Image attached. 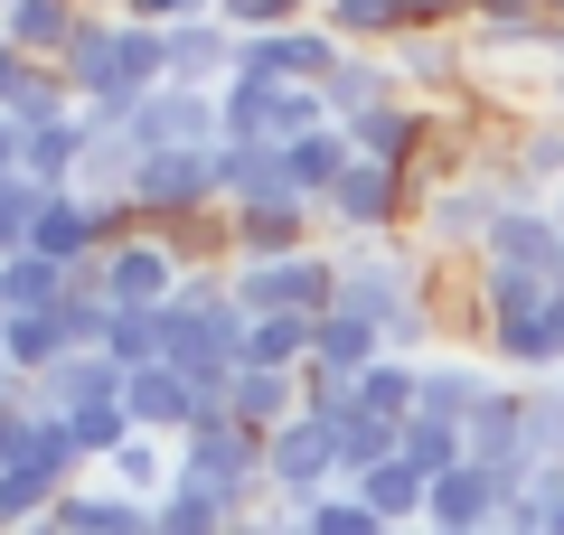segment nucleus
<instances>
[{"label":"nucleus","instance_id":"6ab92c4d","mask_svg":"<svg viewBox=\"0 0 564 535\" xmlns=\"http://www.w3.org/2000/svg\"><path fill=\"white\" fill-rule=\"evenodd\" d=\"M76 29H85L76 0H10V10H0V39L20 47L29 66H57L66 47H76Z\"/></svg>","mask_w":564,"mask_h":535},{"label":"nucleus","instance_id":"052dcab7","mask_svg":"<svg viewBox=\"0 0 564 535\" xmlns=\"http://www.w3.org/2000/svg\"><path fill=\"white\" fill-rule=\"evenodd\" d=\"M404 535H423V526H404Z\"/></svg>","mask_w":564,"mask_h":535},{"label":"nucleus","instance_id":"5701e85b","mask_svg":"<svg viewBox=\"0 0 564 535\" xmlns=\"http://www.w3.org/2000/svg\"><path fill=\"white\" fill-rule=\"evenodd\" d=\"M508 178H518L527 198H555L564 188V122L555 113H527L518 132H508Z\"/></svg>","mask_w":564,"mask_h":535},{"label":"nucleus","instance_id":"5fc2aeb1","mask_svg":"<svg viewBox=\"0 0 564 535\" xmlns=\"http://www.w3.org/2000/svg\"><path fill=\"white\" fill-rule=\"evenodd\" d=\"M545 207H555V236H564V188H555V198H545Z\"/></svg>","mask_w":564,"mask_h":535},{"label":"nucleus","instance_id":"7c9ffc66","mask_svg":"<svg viewBox=\"0 0 564 535\" xmlns=\"http://www.w3.org/2000/svg\"><path fill=\"white\" fill-rule=\"evenodd\" d=\"M151 526L161 535H236V507H226L217 489H198V479H170V489L151 498Z\"/></svg>","mask_w":564,"mask_h":535},{"label":"nucleus","instance_id":"f704fd0d","mask_svg":"<svg viewBox=\"0 0 564 535\" xmlns=\"http://www.w3.org/2000/svg\"><path fill=\"white\" fill-rule=\"evenodd\" d=\"M321 29L339 47H395L404 39V0H321Z\"/></svg>","mask_w":564,"mask_h":535},{"label":"nucleus","instance_id":"20e7f679","mask_svg":"<svg viewBox=\"0 0 564 535\" xmlns=\"http://www.w3.org/2000/svg\"><path fill=\"white\" fill-rule=\"evenodd\" d=\"M198 207H226V198H217V151H141V170H132V217H141V236H161V226L198 217Z\"/></svg>","mask_w":564,"mask_h":535},{"label":"nucleus","instance_id":"58836bf2","mask_svg":"<svg viewBox=\"0 0 564 535\" xmlns=\"http://www.w3.org/2000/svg\"><path fill=\"white\" fill-rule=\"evenodd\" d=\"M57 498H66L57 479L20 460V470H0V526H10V535H20V526H39V516H57Z\"/></svg>","mask_w":564,"mask_h":535},{"label":"nucleus","instance_id":"4d7b16f0","mask_svg":"<svg viewBox=\"0 0 564 535\" xmlns=\"http://www.w3.org/2000/svg\"><path fill=\"white\" fill-rule=\"evenodd\" d=\"M499 535H545V526H499Z\"/></svg>","mask_w":564,"mask_h":535},{"label":"nucleus","instance_id":"a18cd8bd","mask_svg":"<svg viewBox=\"0 0 564 535\" xmlns=\"http://www.w3.org/2000/svg\"><path fill=\"white\" fill-rule=\"evenodd\" d=\"M292 516H302V535H386L358 489H329V498H311V507H292Z\"/></svg>","mask_w":564,"mask_h":535},{"label":"nucleus","instance_id":"f3484780","mask_svg":"<svg viewBox=\"0 0 564 535\" xmlns=\"http://www.w3.org/2000/svg\"><path fill=\"white\" fill-rule=\"evenodd\" d=\"M95 404H122L113 357H66V367H47V376L29 385V414H47V423H76V414H95Z\"/></svg>","mask_w":564,"mask_h":535},{"label":"nucleus","instance_id":"680f3d73","mask_svg":"<svg viewBox=\"0 0 564 535\" xmlns=\"http://www.w3.org/2000/svg\"><path fill=\"white\" fill-rule=\"evenodd\" d=\"M0 10H10V0H0Z\"/></svg>","mask_w":564,"mask_h":535},{"label":"nucleus","instance_id":"f8f14e48","mask_svg":"<svg viewBox=\"0 0 564 535\" xmlns=\"http://www.w3.org/2000/svg\"><path fill=\"white\" fill-rule=\"evenodd\" d=\"M499 507H508V489L480 470V460H462V470L433 479V498H423V526H433V535H499Z\"/></svg>","mask_w":564,"mask_h":535},{"label":"nucleus","instance_id":"bf43d9fd","mask_svg":"<svg viewBox=\"0 0 564 535\" xmlns=\"http://www.w3.org/2000/svg\"><path fill=\"white\" fill-rule=\"evenodd\" d=\"M141 535H161V526H141Z\"/></svg>","mask_w":564,"mask_h":535},{"label":"nucleus","instance_id":"69168bd1","mask_svg":"<svg viewBox=\"0 0 564 535\" xmlns=\"http://www.w3.org/2000/svg\"><path fill=\"white\" fill-rule=\"evenodd\" d=\"M423 535H433V526H423Z\"/></svg>","mask_w":564,"mask_h":535},{"label":"nucleus","instance_id":"b1692460","mask_svg":"<svg viewBox=\"0 0 564 535\" xmlns=\"http://www.w3.org/2000/svg\"><path fill=\"white\" fill-rule=\"evenodd\" d=\"M57 526L66 535H141V526H151V507L122 498V489H104V479H76V489L57 498Z\"/></svg>","mask_w":564,"mask_h":535},{"label":"nucleus","instance_id":"6e6d98bb","mask_svg":"<svg viewBox=\"0 0 564 535\" xmlns=\"http://www.w3.org/2000/svg\"><path fill=\"white\" fill-rule=\"evenodd\" d=\"M545 535H564V507H555V516H545Z\"/></svg>","mask_w":564,"mask_h":535},{"label":"nucleus","instance_id":"39448f33","mask_svg":"<svg viewBox=\"0 0 564 535\" xmlns=\"http://www.w3.org/2000/svg\"><path fill=\"white\" fill-rule=\"evenodd\" d=\"M263 479H273V507H311V498H329V489H348L339 479V433L329 423H282L273 441H263Z\"/></svg>","mask_w":564,"mask_h":535},{"label":"nucleus","instance_id":"9d476101","mask_svg":"<svg viewBox=\"0 0 564 535\" xmlns=\"http://www.w3.org/2000/svg\"><path fill=\"white\" fill-rule=\"evenodd\" d=\"M132 141L141 151H217L226 122H217V95H188V85H161V95L132 113Z\"/></svg>","mask_w":564,"mask_h":535},{"label":"nucleus","instance_id":"e433bc0d","mask_svg":"<svg viewBox=\"0 0 564 535\" xmlns=\"http://www.w3.org/2000/svg\"><path fill=\"white\" fill-rule=\"evenodd\" d=\"M395 460H404V470H423V479H443V470H462V460H470V441H462V423L414 414V423L395 433Z\"/></svg>","mask_w":564,"mask_h":535},{"label":"nucleus","instance_id":"2f4dec72","mask_svg":"<svg viewBox=\"0 0 564 535\" xmlns=\"http://www.w3.org/2000/svg\"><path fill=\"white\" fill-rule=\"evenodd\" d=\"M358 498H367V516H377L386 535H404V526H423V498H433V479L404 470V460H386V470L358 479Z\"/></svg>","mask_w":564,"mask_h":535},{"label":"nucleus","instance_id":"4468645a","mask_svg":"<svg viewBox=\"0 0 564 535\" xmlns=\"http://www.w3.org/2000/svg\"><path fill=\"white\" fill-rule=\"evenodd\" d=\"M348 141H358V160H386V170H423V151H433V113H423L414 95H395V103H377V113H358V122H339Z\"/></svg>","mask_w":564,"mask_h":535},{"label":"nucleus","instance_id":"a211bd4d","mask_svg":"<svg viewBox=\"0 0 564 535\" xmlns=\"http://www.w3.org/2000/svg\"><path fill=\"white\" fill-rule=\"evenodd\" d=\"M226 217H236V263H292L311 244H329L321 207H226Z\"/></svg>","mask_w":564,"mask_h":535},{"label":"nucleus","instance_id":"ea45409f","mask_svg":"<svg viewBox=\"0 0 564 535\" xmlns=\"http://www.w3.org/2000/svg\"><path fill=\"white\" fill-rule=\"evenodd\" d=\"M302 20H321V0H217V29H236V39H273Z\"/></svg>","mask_w":564,"mask_h":535},{"label":"nucleus","instance_id":"79ce46f5","mask_svg":"<svg viewBox=\"0 0 564 535\" xmlns=\"http://www.w3.org/2000/svg\"><path fill=\"white\" fill-rule=\"evenodd\" d=\"M217 122H226V141H263V132H273V85L226 76L217 85Z\"/></svg>","mask_w":564,"mask_h":535},{"label":"nucleus","instance_id":"09e8293b","mask_svg":"<svg viewBox=\"0 0 564 535\" xmlns=\"http://www.w3.org/2000/svg\"><path fill=\"white\" fill-rule=\"evenodd\" d=\"M404 29H470V0H404Z\"/></svg>","mask_w":564,"mask_h":535},{"label":"nucleus","instance_id":"cd10ccee","mask_svg":"<svg viewBox=\"0 0 564 535\" xmlns=\"http://www.w3.org/2000/svg\"><path fill=\"white\" fill-rule=\"evenodd\" d=\"M377 357H386V338L367 329V319H348V310H329L321 329H311V367H321V376H339V385H358Z\"/></svg>","mask_w":564,"mask_h":535},{"label":"nucleus","instance_id":"412c9836","mask_svg":"<svg viewBox=\"0 0 564 535\" xmlns=\"http://www.w3.org/2000/svg\"><path fill=\"white\" fill-rule=\"evenodd\" d=\"M395 95H404V85H395V66H386V47H348L339 76L321 85L329 122H358V113H377V103H395Z\"/></svg>","mask_w":564,"mask_h":535},{"label":"nucleus","instance_id":"a19ab883","mask_svg":"<svg viewBox=\"0 0 564 535\" xmlns=\"http://www.w3.org/2000/svg\"><path fill=\"white\" fill-rule=\"evenodd\" d=\"M329 433H339V479H348V489H358L367 470H386V460H395V423L348 414V423H329Z\"/></svg>","mask_w":564,"mask_h":535},{"label":"nucleus","instance_id":"0e129e2a","mask_svg":"<svg viewBox=\"0 0 564 535\" xmlns=\"http://www.w3.org/2000/svg\"><path fill=\"white\" fill-rule=\"evenodd\" d=\"M0 535H10V526H0Z\"/></svg>","mask_w":564,"mask_h":535},{"label":"nucleus","instance_id":"8fccbe9b","mask_svg":"<svg viewBox=\"0 0 564 535\" xmlns=\"http://www.w3.org/2000/svg\"><path fill=\"white\" fill-rule=\"evenodd\" d=\"M20 178V132H10V113H0V188Z\"/></svg>","mask_w":564,"mask_h":535},{"label":"nucleus","instance_id":"603ef678","mask_svg":"<svg viewBox=\"0 0 564 535\" xmlns=\"http://www.w3.org/2000/svg\"><path fill=\"white\" fill-rule=\"evenodd\" d=\"M536 113H555V122H564V66H555L545 85H536Z\"/></svg>","mask_w":564,"mask_h":535},{"label":"nucleus","instance_id":"1a4fd4ad","mask_svg":"<svg viewBox=\"0 0 564 535\" xmlns=\"http://www.w3.org/2000/svg\"><path fill=\"white\" fill-rule=\"evenodd\" d=\"M480 263H489V273H545V282H555V273H564V236H555V207H545V198H518V207H508L499 226H489Z\"/></svg>","mask_w":564,"mask_h":535},{"label":"nucleus","instance_id":"72a5a7b5","mask_svg":"<svg viewBox=\"0 0 564 535\" xmlns=\"http://www.w3.org/2000/svg\"><path fill=\"white\" fill-rule=\"evenodd\" d=\"M0 113H10V132H47V122H76V85H66L57 66H29V76L10 85V103H0Z\"/></svg>","mask_w":564,"mask_h":535},{"label":"nucleus","instance_id":"a878e982","mask_svg":"<svg viewBox=\"0 0 564 535\" xmlns=\"http://www.w3.org/2000/svg\"><path fill=\"white\" fill-rule=\"evenodd\" d=\"M66 329H57V310H29V319H0V367H10V376L20 385H39L47 367H66Z\"/></svg>","mask_w":564,"mask_h":535},{"label":"nucleus","instance_id":"4c0bfd02","mask_svg":"<svg viewBox=\"0 0 564 535\" xmlns=\"http://www.w3.org/2000/svg\"><path fill=\"white\" fill-rule=\"evenodd\" d=\"M311 329H321V319H254V329H245V367L302 376V367H311Z\"/></svg>","mask_w":564,"mask_h":535},{"label":"nucleus","instance_id":"9b49d317","mask_svg":"<svg viewBox=\"0 0 564 535\" xmlns=\"http://www.w3.org/2000/svg\"><path fill=\"white\" fill-rule=\"evenodd\" d=\"M217 198L226 207H311L273 141H217Z\"/></svg>","mask_w":564,"mask_h":535},{"label":"nucleus","instance_id":"37998d69","mask_svg":"<svg viewBox=\"0 0 564 535\" xmlns=\"http://www.w3.org/2000/svg\"><path fill=\"white\" fill-rule=\"evenodd\" d=\"M104 357H113L122 376L161 367V310H113V329H104Z\"/></svg>","mask_w":564,"mask_h":535},{"label":"nucleus","instance_id":"6e6552de","mask_svg":"<svg viewBox=\"0 0 564 535\" xmlns=\"http://www.w3.org/2000/svg\"><path fill=\"white\" fill-rule=\"evenodd\" d=\"M462 441H470V460H480V470L499 479L508 498H518L527 470H536V460H527V385H499V395H489L480 414L462 423Z\"/></svg>","mask_w":564,"mask_h":535},{"label":"nucleus","instance_id":"de8ad7c7","mask_svg":"<svg viewBox=\"0 0 564 535\" xmlns=\"http://www.w3.org/2000/svg\"><path fill=\"white\" fill-rule=\"evenodd\" d=\"M39 207H47V188H29V178H10V188H0V263L29 254V236H39Z\"/></svg>","mask_w":564,"mask_h":535},{"label":"nucleus","instance_id":"2eb2a0df","mask_svg":"<svg viewBox=\"0 0 564 535\" xmlns=\"http://www.w3.org/2000/svg\"><path fill=\"white\" fill-rule=\"evenodd\" d=\"M29 254H47L57 273H85V263H104V217H95V198H76V188H47Z\"/></svg>","mask_w":564,"mask_h":535},{"label":"nucleus","instance_id":"13d9d810","mask_svg":"<svg viewBox=\"0 0 564 535\" xmlns=\"http://www.w3.org/2000/svg\"><path fill=\"white\" fill-rule=\"evenodd\" d=\"M545 20H564V0H545Z\"/></svg>","mask_w":564,"mask_h":535},{"label":"nucleus","instance_id":"e2e57ef3","mask_svg":"<svg viewBox=\"0 0 564 535\" xmlns=\"http://www.w3.org/2000/svg\"><path fill=\"white\" fill-rule=\"evenodd\" d=\"M0 376H10V367H0Z\"/></svg>","mask_w":564,"mask_h":535},{"label":"nucleus","instance_id":"c9c22d12","mask_svg":"<svg viewBox=\"0 0 564 535\" xmlns=\"http://www.w3.org/2000/svg\"><path fill=\"white\" fill-rule=\"evenodd\" d=\"M66 282H76V273H57L47 254H10V263H0V319L57 310V301H66Z\"/></svg>","mask_w":564,"mask_h":535},{"label":"nucleus","instance_id":"dca6fc26","mask_svg":"<svg viewBox=\"0 0 564 535\" xmlns=\"http://www.w3.org/2000/svg\"><path fill=\"white\" fill-rule=\"evenodd\" d=\"M499 367H489V357H470V348H443V357H423V404L414 414H443V423H470L480 414L489 395H499Z\"/></svg>","mask_w":564,"mask_h":535},{"label":"nucleus","instance_id":"aec40b11","mask_svg":"<svg viewBox=\"0 0 564 535\" xmlns=\"http://www.w3.org/2000/svg\"><path fill=\"white\" fill-rule=\"evenodd\" d=\"M226 76H236V29H217V20L170 29V85H188V95H217Z\"/></svg>","mask_w":564,"mask_h":535},{"label":"nucleus","instance_id":"bb28decb","mask_svg":"<svg viewBox=\"0 0 564 535\" xmlns=\"http://www.w3.org/2000/svg\"><path fill=\"white\" fill-rule=\"evenodd\" d=\"M95 479H104V489H122V498H141V507H151V498H161L170 479H180V441H151V433H132V441H122V451L104 460Z\"/></svg>","mask_w":564,"mask_h":535},{"label":"nucleus","instance_id":"c85d7f7f","mask_svg":"<svg viewBox=\"0 0 564 535\" xmlns=\"http://www.w3.org/2000/svg\"><path fill=\"white\" fill-rule=\"evenodd\" d=\"M161 244L180 254V273H236V217L226 207H198V217L161 226Z\"/></svg>","mask_w":564,"mask_h":535},{"label":"nucleus","instance_id":"864d4df0","mask_svg":"<svg viewBox=\"0 0 564 535\" xmlns=\"http://www.w3.org/2000/svg\"><path fill=\"white\" fill-rule=\"evenodd\" d=\"M545 338H555V367H564V292L545 301Z\"/></svg>","mask_w":564,"mask_h":535},{"label":"nucleus","instance_id":"7ed1b4c3","mask_svg":"<svg viewBox=\"0 0 564 535\" xmlns=\"http://www.w3.org/2000/svg\"><path fill=\"white\" fill-rule=\"evenodd\" d=\"M245 319H329L339 310V244H311L292 263H236Z\"/></svg>","mask_w":564,"mask_h":535},{"label":"nucleus","instance_id":"f03ea898","mask_svg":"<svg viewBox=\"0 0 564 535\" xmlns=\"http://www.w3.org/2000/svg\"><path fill=\"white\" fill-rule=\"evenodd\" d=\"M423 217V178L414 170H386V160H358V170L339 178L321 198V226L329 244H386V236H414Z\"/></svg>","mask_w":564,"mask_h":535},{"label":"nucleus","instance_id":"c03bdc74","mask_svg":"<svg viewBox=\"0 0 564 535\" xmlns=\"http://www.w3.org/2000/svg\"><path fill=\"white\" fill-rule=\"evenodd\" d=\"M527 460H564V376L527 385Z\"/></svg>","mask_w":564,"mask_h":535},{"label":"nucleus","instance_id":"423d86ee","mask_svg":"<svg viewBox=\"0 0 564 535\" xmlns=\"http://www.w3.org/2000/svg\"><path fill=\"white\" fill-rule=\"evenodd\" d=\"M339 57H348V47L329 39L321 20L273 29V39H236V76H254V85H311V95H321V85L339 76Z\"/></svg>","mask_w":564,"mask_h":535},{"label":"nucleus","instance_id":"3c124183","mask_svg":"<svg viewBox=\"0 0 564 535\" xmlns=\"http://www.w3.org/2000/svg\"><path fill=\"white\" fill-rule=\"evenodd\" d=\"M20 76H29V57H20L10 39H0V103H10V85H20Z\"/></svg>","mask_w":564,"mask_h":535},{"label":"nucleus","instance_id":"0eeeda50","mask_svg":"<svg viewBox=\"0 0 564 535\" xmlns=\"http://www.w3.org/2000/svg\"><path fill=\"white\" fill-rule=\"evenodd\" d=\"M180 254H170L161 236H132V244H113V254L95 263V292L113 301V310H170L180 301Z\"/></svg>","mask_w":564,"mask_h":535},{"label":"nucleus","instance_id":"ddd939ff","mask_svg":"<svg viewBox=\"0 0 564 535\" xmlns=\"http://www.w3.org/2000/svg\"><path fill=\"white\" fill-rule=\"evenodd\" d=\"M122 414H132V433H151V441H180L188 423L207 414V395L180 376V367H141V376H122Z\"/></svg>","mask_w":564,"mask_h":535},{"label":"nucleus","instance_id":"473e14b6","mask_svg":"<svg viewBox=\"0 0 564 535\" xmlns=\"http://www.w3.org/2000/svg\"><path fill=\"white\" fill-rule=\"evenodd\" d=\"M414 404H423V367H404V357H377V367H367L358 376V414L367 423H414Z\"/></svg>","mask_w":564,"mask_h":535},{"label":"nucleus","instance_id":"4be33fe9","mask_svg":"<svg viewBox=\"0 0 564 535\" xmlns=\"http://www.w3.org/2000/svg\"><path fill=\"white\" fill-rule=\"evenodd\" d=\"M226 414L245 423V433L273 441L282 423H302V376H273V367H245L236 385H226Z\"/></svg>","mask_w":564,"mask_h":535},{"label":"nucleus","instance_id":"393cba45","mask_svg":"<svg viewBox=\"0 0 564 535\" xmlns=\"http://www.w3.org/2000/svg\"><path fill=\"white\" fill-rule=\"evenodd\" d=\"M132 170H141V141L132 132H95L85 122V170H76V198H95V207H132Z\"/></svg>","mask_w":564,"mask_h":535},{"label":"nucleus","instance_id":"f257e3e1","mask_svg":"<svg viewBox=\"0 0 564 535\" xmlns=\"http://www.w3.org/2000/svg\"><path fill=\"white\" fill-rule=\"evenodd\" d=\"M180 479H198V489H217L236 516L273 507V479H263V433H245L226 404H207L198 423L180 433Z\"/></svg>","mask_w":564,"mask_h":535},{"label":"nucleus","instance_id":"49530a36","mask_svg":"<svg viewBox=\"0 0 564 535\" xmlns=\"http://www.w3.org/2000/svg\"><path fill=\"white\" fill-rule=\"evenodd\" d=\"M66 433H76V460H85V470H104V460L132 441V414H122V404H95V414H76Z\"/></svg>","mask_w":564,"mask_h":535},{"label":"nucleus","instance_id":"c756f323","mask_svg":"<svg viewBox=\"0 0 564 535\" xmlns=\"http://www.w3.org/2000/svg\"><path fill=\"white\" fill-rule=\"evenodd\" d=\"M76 170H85V113L47 122V132H20V178L29 188H76Z\"/></svg>","mask_w":564,"mask_h":535}]
</instances>
